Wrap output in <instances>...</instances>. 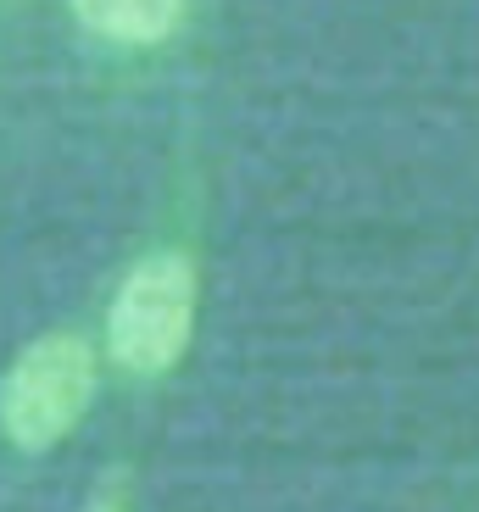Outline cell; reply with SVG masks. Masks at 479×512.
<instances>
[{
  "instance_id": "cell-4",
  "label": "cell",
  "mask_w": 479,
  "mask_h": 512,
  "mask_svg": "<svg viewBox=\"0 0 479 512\" xmlns=\"http://www.w3.org/2000/svg\"><path fill=\"white\" fill-rule=\"evenodd\" d=\"M84 512H129V507H123V501H112V496H95Z\"/></svg>"
},
{
  "instance_id": "cell-3",
  "label": "cell",
  "mask_w": 479,
  "mask_h": 512,
  "mask_svg": "<svg viewBox=\"0 0 479 512\" xmlns=\"http://www.w3.org/2000/svg\"><path fill=\"white\" fill-rule=\"evenodd\" d=\"M67 6L95 39L134 45V51L173 39L184 23V0H67Z\"/></svg>"
},
{
  "instance_id": "cell-2",
  "label": "cell",
  "mask_w": 479,
  "mask_h": 512,
  "mask_svg": "<svg viewBox=\"0 0 479 512\" xmlns=\"http://www.w3.org/2000/svg\"><path fill=\"white\" fill-rule=\"evenodd\" d=\"M195 329V268L179 251L140 256L106 312V351L123 373L156 379L184 357Z\"/></svg>"
},
{
  "instance_id": "cell-1",
  "label": "cell",
  "mask_w": 479,
  "mask_h": 512,
  "mask_svg": "<svg viewBox=\"0 0 479 512\" xmlns=\"http://www.w3.org/2000/svg\"><path fill=\"white\" fill-rule=\"evenodd\" d=\"M95 401V346L84 334H39L0 379V435L17 451H51Z\"/></svg>"
}]
</instances>
